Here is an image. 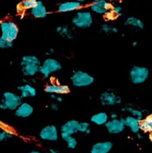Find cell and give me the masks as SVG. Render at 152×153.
<instances>
[{
	"instance_id": "obj_34",
	"label": "cell",
	"mask_w": 152,
	"mask_h": 153,
	"mask_svg": "<svg viewBox=\"0 0 152 153\" xmlns=\"http://www.w3.org/2000/svg\"><path fill=\"white\" fill-rule=\"evenodd\" d=\"M105 18L107 21H113V20H115V19L117 18V16L113 14V13L111 12V11H109V12L107 13V14L105 15Z\"/></svg>"
},
{
	"instance_id": "obj_31",
	"label": "cell",
	"mask_w": 152,
	"mask_h": 153,
	"mask_svg": "<svg viewBox=\"0 0 152 153\" xmlns=\"http://www.w3.org/2000/svg\"><path fill=\"white\" fill-rule=\"evenodd\" d=\"M13 47V42L4 39L0 35V49H9Z\"/></svg>"
},
{
	"instance_id": "obj_23",
	"label": "cell",
	"mask_w": 152,
	"mask_h": 153,
	"mask_svg": "<svg viewBox=\"0 0 152 153\" xmlns=\"http://www.w3.org/2000/svg\"><path fill=\"white\" fill-rule=\"evenodd\" d=\"M140 130L144 132L152 133V114L140 121Z\"/></svg>"
},
{
	"instance_id": "obj_21",
	"label": "cell",
	"mask_w": 152,
	"mask_h": 153,
	"mask_svg": "<svg viewBox=\"0 0 152 153\" xmlns=\"http://www.w3.org/2000/svg\"><path fill=\"white\" fill-rule=\"evenodd\" d=\"M91 121L97 126H103L109 120V115L105 112H99L91 117Z\"/></svg>"
},
{
	"instance_id": "obj_38",
	"label": "cell",
	"mask_w": 152,
	"mask_h": 153,
	"mask_svg": "<svg viewBox=\"0 0 152 153\" xmlns=\"http://www.w3.org/2000/svg\"><path fill=\"white\" fill-rule=\"evenodd\" d=\"M0 128L1 129H6V128H8V126L5 125V123H3L2 121H0Z\"/></svg>"
},
{
	"instance_id": "obj_39",
	"label": "cell",
	"mask_w": 152,
	"mask_h": 153,
	"mask_svg": "<svg viewBox=\"0 0 152 153\" xmlns=\"http://www.w3.org/2000/svg\"><path fill=\"white\" fill-rule=\"evenodd\" d=\"M55 102H62V97L61 96H57V97H56V100H55Z\"/></svg>"
},
{
	"instance_id": "obj_26",
	"label": "cell",
	"mask_w": 152,
	"mask_h": 153,
	"mask_svg": "<svg viewBox=\"0 0 152 153\" xmlns=\"http://www.w3.org/2000/svg\"><path fill=\"white\" fill-rule=\"evenodd\" d=\"M38 0H23L17 5V8H20L21 11H25L28 10H32L36 5Z\"/></svg>"
},
{
	"instance_id": "obj_8",
	"label": "cell",
	"mask_w": 152,
	"mask_h": 153,
	"mask_svg": "<svg viewBox=\"0 0 152 153\" xmlns=\"http://www.w3.org/2000/svg\"><path fill=\"white\" fill-rule=\"evenodd\" d=\"M100 102L103 106H114L120 104L122 102V99L115 92L111 91H106L100 94Z\"/></svg>"
},
{
	"instance_id": "obj_20",
	"label": "cell",
	"mask_w": 152,
	"mask_h": 153,
	"mask_svg": "<svg viewBox=\"0 0 152 153\" xmlns=\"http://www.w3.org/2000/svg\"><path fill=\"white\" fill-rule=\"evenodd\" d=\"M40 65L35 64H26L21 65V71L23 75L26 77H32L39 72Z\"/></svg>"
},
{
	"instance_id": "obj_5",
	"label": "cell",
	"mask_w": 152,
	"mask_h": 153,
	"mask_svg": "<svg viewBox=\"0 0 152 153\" xmlns=\"http://www.w3.org/2000/svg\"><path fill=\"white\" fill-rule=\"evenodd\" d=\"M150 71L147 67L134 65L129 71V79L132 84H141L148 79Z\"/></svg>"
},
{
	"instance_id": "obj_14",
	"label": "cell",
	"mask_w": 152,
	"mask_h": 153,
	"mask_svg": "<svg viewBox=\"0 0 152 153\" xmlns=\"http://www.w3.org/2000/svg\"><path fill=\"white\" fill-rule=\"evenodd\" d=\"M41 65L48 70L50 74L60 71L62 69V65L61 64V62L54 58H47L41 64Z\"/></svg>"
},
{
	"instance_id": "obj_42",
	"label": "cell",
	"mask_w": 152,
	"mask_h": 153,
	"mask_svg": "<svg viewBox=\"0 0 152 153\" xmlns=\"http://www.w3.org/2000/svg\"><path fill=\"white\" fill-rule=\"evenodd\" d=\"M27 153H42L40 151H30V152H29Z\"/></svg>"
},
{
	"instance_id": "obj_18",
	"label": "cell",
	"mask_w": 152,
	"mask_h": 153,
	"mask_svg": "<svg viewBox=\"0 0 152 153\" xmlns=\"http://www.w3.org/2000/svg\"><path fill=\"white\" fill-rule=\"evenodd\" d=\"M17 90L20 91V97L23 99L28 97H35L36 96V90L34 86L29 84H24L19 85Z\"/></svg>"
},
{
	"instance_id": "obj_4",
	"label": "cell",
	"mask_w": 152,
	"mask_h": 153,
	"mask_svg": "<svg viewBox=\"0 0 152 153\" xmlns=\"http://www.w3.org/2000/svg\"><path fill=\"white\" fill-rule=\"evenodd\" d=\"M0 30H1V36L4 39L14 42V41L17 38L19 33V28L17 23L12 21L5 20L0 22Z\"/></svg>"
},
{
	"instance_id": "obj_28",
	"label": "cell",
	"mask_w": 152,
	"mask_h": 153,
	"mask_svg": "<svg viewBox=\"0 0 152 153\" xmlns=\"http://www.w3.org/2000/svg\"><path fill=\"white\" fill-rule=\"evenodd\" d=\"M100 32L105 34V35H110V34H117L118 32V29L117 27H114L109 23H103L100 26Z\"/></svg>"
},
{
	"instance_id": "obj_40",
	"label": "cell",
	"mask_w": 152,
	"mask_h": 153,
	"mask_svg": "<svg viewBox=\"0 0 152 153\" xmlns=\"http://www.w3.org/2000/svg\"><path fill=\"white\" fill-rule=\"evenodd\" d=\"M49 152L50 153H60L59 151H57V150H55V149H50L49 150Z\"/></svg>"
},
{
	"instance_id": "obj_27",
	"label": "cell",
	"mask_w": 152,
	"mask_h": 153,
	"mask_svg": "<svg viewBox=\"0 0 152 153\" xmlns=\"http://www.w3.org/2000/svg\"><path fill=\"white\" fill-rule=\"evenodd\" d=\"M26 64H35L38 65H41V61L38 57L35 55H24L21 59V65H26Z\"/></svg>"
},
{
	"instance_id": "obj_19",
	"label": "cell",
	"mask_w": 152,
	"mask_h": 153,
	"mask_svg": "<svg viewBox=\"0 0 152 153\" xmlns=\"http://www.w3.org/2000/svg\"><path fill=\"white\" fill-rule=\"evenodd\" d=\"M124 25L135 30H142L144 27L143 21L137 16H128L124 20Z\"/></svg>"
},
{
	"instance_id": "obj_9",
	"label": "cell",
	"mask_w": 152,
	"mask_h": 153,
	"mask_svg": "<svg viewBox=\"0 0 152 153\" xmlns=\"http://www.w3.org/2000/svg\"><path fill=\"white\" fill-rule=\"evenodd\" d=\"M107 132L111 134H119L124 131L125 125L124 124L122 119L109 120L105 125Z\"/></svg>"
},
{
	"instance_id": "obj_2",
	"label": "cell",
	"mask_w": 152,
	"mask_h": 153,
	"mask_svg": "<svg viewBox=\"0 0 152 153\" xmlns=\"http://www.w3.org/2000/svg\"><path fill=\"white\" fill-rule=\"evenodd\" d=\"M72 84L76 88H83L87 87L94 83V77L92 76L90 73L81 71L77 70L74 71L70 77Z\"/></svg>"
},
{
	"instance_id": "obj_33",
	"label": "cell",
	"mask_w": 152,
	"mask_h": 153,
	"mask_svg": "<svg viewBox=\"0 0 152 153\" xmlns=\"http://www.w3.org/2000/svg\"><path fill=\"white\" fill-rule=\"evenodd\" d=\"M39 72L41 73V76H43V78H48L50 76L49 71L46 68H44L41 65H40V67H39Z\"/></svg>"
},
{
	"instance_id": "obj_11",
	"label": "cell",
	"mask_w": 152,
	"mask_h": 153,
	"mask_svg": "<svg viewBox=\"0 0 152 153\" xmlns=\"http://www.w3.org/2000/svg\"><path fill=\"white\" fill-rule=\"evenodd\" d=\"M44 91L48 94L54 95H66L70 92V89L68 85L59 84H47L44 88Z\"/></svg>"
},
{
	"instance_id": "obj_41",
	"label": "cell",
	"mask_w": 152,
	"mask_h": 153,
	"mask_svg": "<svg viewBox=\"0 0 152 153\" xmlns=\"http://www.w3.org/2000/svg\"><path fill=\"white\" fill-rule=\"evenodd\" d=\"M137 137H138V139H143V136H142V134H141V133H139V132H138V133H137Z\"/></svg>"
},
{
	"instance_id": "obj_35",
	"label": "cell",
	"mask_w": 152,
	"mask_h": 153,
	"mask_svg": "<svg viewBox=\"0 0 152 153\" xmlns=\"http://www.w3.org/2000/svg\"><path fill=\"white\" fill-rule=\"evenodd\" d=\"M50 108L53 111H58L59 110V105H58L57 102H53V103L50 104Z\"/></svg>"
},
{
	"instance_id": "obj_30",
	"label": "cell",
	"mask_w": 152,
	"mask_h": 153,
	"mask_svg": "<svg viewBox=\"0 0 152 153\" xmlns=\"http://www.w3.org/2000/svg\"><path fill=\"white\" fill-rule=\"evenodd\" d=\"M79 132H82L86 135H88L91 132L90 130V124L87 121H82V122H80L79 124Z\"/></svg>"
},
{
	"instance_id": "obj_45",
	"label": "cell",
	"mask_w": 152,
	"mask_h": 153,
	"mask_svg": "<svg viewBox=\"0 0 152 153\" xmlns=\"http://www.w3.org/2000/svg\"><path fill=\"white\" fill-rule=\"evenodd\" d=\"M46 153H50V152H46Z\"/></svg>"
},
{
	"instance_id": "obj_3",
	"label": "cell",
	"mask_w": 152,
	"mask_h": 153,
	"mask_svg": "<svg viewBox=\"0 0 152 153\" xmlns=\"http://www.w3.org/2000/svg\"><path fill=\"white\" fill-rule=\"evenodd\" d=\"M72 24L78 28H89L93 24L92 12L87 10H79L72 18Z\"/></svg>"
},
{
	"instance_id": "obj_13",
	"label": "cell",
	"mask_w": 152,
	"mask_h": 153,
	"mask_svg": "<svg viewBox=\"0 0 152 153\" xmlns=\"http://www.w3.org/2000/svg\"><path fill=\"white\" fill-rule=\"evenodd\" d=\"M113 147V144L111 141L97 142L91 148V153H109Z\"/></svg>"
},
{
	"instance_id": "obj_37",
	"label": "cell",
	"mask_w": 152,
	"mask_h": 153,
	"mask_svg": "<svg viewBox=\"0 0 152 153\" xmlns=\"http://www.w3.org/2000/svg\"><path fill=\"white\" fill-rule=\"evenodd\" d=\"M117 118V114L116 113H111V120H115Z\"/></svg>"
},
{
	"instance_id": "obj_22",
	"label": "cell",
	"mask_w": 152,
	"mask_h": 153,
	"mask_svg": "<svg viewBox=\"0 0 152 153\" xmlns=\"http://www.w3.org/2000/svg\"><path fill=\"white\" fill-rule=\"evenodd\" d=\"M56 33L62 37L67 38V39H73L74 38V32L69 28L68 25H62V26H58L55 29Z\"/></svg>"
},
{
	"instance_id": "obj_6",
	"label": "cell",
	"mask_w": 152,
	"mask_h": 153,
	"mask_svg": "<svg viewBox=\"0 0 152 153\" xmlns=\"http://www.w3.org/2000/svg\"><path fill=\"white\" fill-rule=\"evenodd\" d=\"M113 4L107 0H93L90 4V10L98 15L105 16L111 10Z\"/></svg>"
},
{
	"instance_id": "obj_16",
	"label": "cell",
	"mask_w": 152,
	"mask_h": 153,
	"mask_svg": "<svg viewBox=\"0 0 152 153\" xmlns=\"http://www.w3.org/2000/svg\"><path fill=\"white\" fill-rule=\"evenodd\" d=\"M79 124L80 122L76 120H69L62 126L61 132H64L69 135H74L79 132Z\"/></svg>"
},
{
	"instance_id": "obj_43",
	"label": "cell",
	"mask_w": 152,
	"mask_h": 153,
	"mask_svg": "<svg viewBox=\"0 0 152 153\" xmlns=\"http://www.w3.org/2000/svg\"><path fill=\"white\" fill-rule=\"evenodd\" d=\"M76 2H79V3H81V4H83V3H85L86 1H87V0H74Z\"/></svg>"
},
{
	"instance_id": "obj_44",
	"label": "cell",
	"mask_w": 152,
	"mask_h": 153,
	"mask_svg": "<svg viewBox=\"0 0 152 153\" xmlns=\"http://www.w3.org/2000/svg\"><path fill=\"white\" fill-rule=\"evenodd\" d=\"M138 45V42H134L133 43H132V46H133V47H137Z\"/></svg>"
},
{
	"instance_id": "obj_24",
	"label": "cell",
	"mask_w": 152,
	"mask_h": 153,
	"mask_svg": "<svg viewBox=\"0 0 152 153\" xmlns=\"http://www.w3.org/2000/svg\"><path fill=\"white\" fill-rule=\"evenodd\" d=\"M61 137L67 143V146L68 149H74L77 146V144H78L77 139L73 135H69V134L64 133V132H61Z\"/></svg>"
},
{
	"instance_id": "obj_15",
	"label": "cell",
	"mask_w": 152,
	"mask_h": 153,
	"mask_svg": "<svg viewBox=\"0 0 152 153\" xmlns=\"http://www.w3.org/2000/svg\"><path fill=\"white\" fill-rule=\"evenodd\" d=\"M30 15L35 18H45L48 15V11L43 2L38 0L36 5L32 10H30Z\"/></svg>"
},
{
	"instance_id": "obj_7",
	"label": "cell",
	"mask_w": 152,
	"mask_h": 153,
	"mask_svg": "<svg viewBox=\"0 0 152 153\" xmlns=\"http://www.w3.org/2000/svg\"><path fill=\"white\" fill-rule=\"evenodd\" d=\"M39 138L44 141H57L59 139V131L55 125H47L41 128Z\"/></svg>"
},
{
	"instance_id": "obj_36",
	"label": "cell",
	"mask_w": 152,
	"mask_h": 153,
	"mask_svg": "<svg viewBox=\"0 0 152 153\" xmlns=\"http://www.w3.org/2000/svg\"><path fill=\"white\" fill-rule=\"evenodd\" d=\"M55 49L53 48H49L48 52L46 53V55H51V54H53V53H55Z\"/></svg>"
},
{
	"instance_id": "obj_1",
	"label": "cell",
	"mask_w": 152,
	"mask_h": 153,
	"mask_svg": "<svg viewBox=\"0 0 152 153\" xmlns=\"http://www.w3.org/2000/svg\"><path fill=\"white\" fill-rule=\"evenodd\" d=\"M23 102V98L11 91H5L0 102V109L15 111Z\"/></svg>"
},
{
	"instance_id": "obj_17",
	"label": "cell",
	"mask_w": 152,
	"mask_h": 153,
	"mask_svg": "<svg viewBox=\"0 0 152 153\" xmlns=\"http://www.w3.org/2000/svg\"><path fill=\"white\" fill-rule=\"evenodd\" d=\"M125 126H128L133 133H138L140 131V120L137 118L128 115L124 118H121Z\"/></svg>"
},
{
	"instance_id": "obj_29",
	"label": "cell",
	"mask_w": 152,
	"mask_h": 153,
	"mask_svg": "<svg viewBox=\"0 0 152 153\" xmlns=\"http://www.w3.org/2000/svg\"><path fill=\"white\" fill-rule=\"evenodd\" d=\"M14 135H15L14 132L11 130H9L8 128L2 129V131H0V142H4V141L8 140V139H12Z\"/></svg>"
},
{
	"instance_id": "obj_12",
	"label": "cell",
	"mask_w": 152,
	"mask_h": 153,
	"mask_svg": "<svg viewBox=\"0 0 152 153\" xmlns=\"http://www.w3.org/2000/svg\"><path fill=\"white\" fill-rule=\"evenodd\" d=\"M34 112V108L32 105L28 102H23L19 107L15 110V115L18 118H28Z\"/></svg>"
},
{
	"instance_id": "obj_25",
	"label": "cell",
	"mask_w": 152,
	"mask_h": 153,
	"mask_svg": "<svg viewBox=\"0 0 152 153\" xmlns=\"http://www.w3.org/2000/svg\"><path fill=\"white\" fill-rule=\"evenodd\" d=\"M122 111L130 113L131 116L137 118L140 121L142 120H144V112L142 111V110H140V109H138V108H134L131 106H126V107H124V108L122 109Z\"/></svg>"
},
{
	"instance_id": "obj_32",
	"label": "cell",
	"mask_w": 152,
	"mask_h": 153,
	"mask_svg": "<svg viewBox=\"0 0 152 153\" xmlns=\"http://www.w3.org/2000/svg\"><path fill=\"white\" fill-rule=\"evenodd\" d=\"M122 11H123V8H122V6H121V5L117 4V5H113V6H112V9H111V12L115 15L116 16H117V17H120V16L123 15Z\"/></svg>"
},
{
	"instance_id": "obj_10",
	"label": "cell",
	"mask_w": 152,
	"mask_h": 153,
	"mask_svg": "<svg viewBox=\"0 0 152 153\" xmlns=\"http://www.w3.org/2000/svg\"><path fill=\"white\" fill-rule=\"evenodd\" d=\"M82 7V4L76 2L74 0L72 1H66L62 2L58 4L57 6V11L61 13H67V12H72L76 11Z\"/></svg>"
}]
</instances>
